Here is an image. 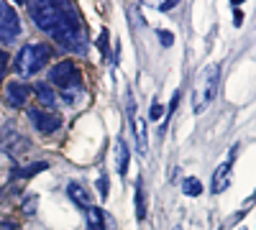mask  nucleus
Listing matches in <instances>:
<instances>
[{
	"instance_id": "1",
	"label": "nucleus",
	"mask_w": 256,
	"mask_h": 230,
	"mask_svg": "<svg viewBox=\"0 0 256 230\" xmlns=\"http://www.w3.org/2000/svg\"><path fill=\"white\" fill-rule=\"evenodd\" d=\"M52 38L62 49L84 54V28H82V20L77 15V8L72 3H64L62 0V18H59L56 28L52 31Z\"/></svg>"
},
{
	"instance_id": "2",
	"label": "nucleus",
	"mask_w": 256,
	"mask_h": 230,
	"mask_svg": "<svg viewBox=\"0 0 256 230\" xmlns=\"http://www.w3.org/2000/svg\"><path fill=\"white\" fill-rule=\"evenodd\" d=\"M220 87V64H208L195 82V90H192V110L202 113L205 108H210V102L216 100Z\"/></svg>"
},
{
	"instance_id": "3",
	"label": "nucleus",
	"mask_w": 256,
	"mask_h": 230,
	"mask_svg": "<svg viewBox=\"0 0 256 230\" xmlns=\"http://www.w3.org/2000/svg\"><path fill=\"white\" fill-rule=\"evenodd\" d=\"M49 59H52V49L46 44H26L16 54V72L20 79L34 77L46 67Z\"/></svg>"
},
{
	"instance_id": "4",
	"label": "nucleus",
	"mask_w": 256,
	"mask_h": 230,
	"mask_svg": "<svg viewBox=\"0 0 256 230\" xmlns=\"http://www.w3.org/2000/svg\"><path fill=\"white\" fill-rule=\"evenodd\" d=\"M46 85H54L62 92H80L82 90V72L74 61H59V64L52 67Z\"/></svg>"
},
{
	"instance_id": "5",
	"label": "nucleus",
	"mask_w": 256,
	"mask_h": 230,
	"mask_svg": "<svg viewBox=\"0 0 256 230\" xmlns=\"http://www.w3.org/2000/svg\"><path fill=\"white\" fill-rule=\"evenodd\" d=\"M28 13L34 18L36 28H41L44 33L52 36V31L56 28L59 18H62V3H54V0H34V3H28Z\"/></svg>"
},
{
	"instance_id": "6",
	"label": "nucleus",
	"mask_w": 256,
	"mask_h": 230,
	"mask_svg": "<svg viewBox=\"0 0 256 230\" xmlns=\"http://www.w3.org/2000/svg\"><path fill=\"white\" fill-rule=\"evenodd\" d=\"M0 146H3V151L10 156V159H18L20 154H26L28 151V138L20 133L13 123H8L6 128H3V133H0Z\"/></svg>"
},
{
	"instance_id": "7",
	"label": "nucleus",
	"mask_w": 256,
	"mask_h": 230,
	"mask_svg": "<svg viewBox=\"0 0 256 230\" xmlns=\"http://www.w3.org/2000/svg\"><path fill=\"white\" fill-rule=\"evenodd\" d=\"M20 36V20L16 15V10L0 0V41L3 44H13Z\"/></svg>"
},
{
	"instance_id": "8",
	"label": "nucleus",
	"mask_w": 256,
	"mask_h": 230,
	"mask_svg": "<svg viewBox=\"0 0 256 230\" xmlns=\"http://www.w3.org/2000/svg\"><path fill=\"white\" fill-rule=\"evenodd\" d=\"M28 118L34 123V128L41 133V136H52L62 128V115L52 113V110H44V108H31L28 110Z\"/></svg>"
},
{
	"instance_id": "9",
	"label": "nucleus",
	"mask_w": 256,
	"mask_h": 230,
	"mask_svg": "<svg viewBox=\"0 0 256 230\" xmlns=\"http://www.w3.org/2000/svg\"><path fill=\"white\" fill-rule=\"evenodd\" d=\"M236 154H238V146H233L230 149V154H228V159L216 169V174H212V195H220L226 187L230 184V172H233V161H236Z\"/></svg>"
},
{
	"instance_id": "10",
	"label": "nucleus",
	"mask_w": 256,
	"mask_h": 230,
	"mask_svg": "<svg viewBox=\"0 0 256 230\" xmlns=\"http://www.w3.org/2000/svg\"><path fill=\"white\" fill-rule=\"evenodd\" d=\"M6 95H8V102L13 108H20V105H26V100L31 95V87L26 85V82H8Z\"/></svg>"
},
{
	"instance_id": "11",
	"label": "nucleus",
	"mask_w": 256,
	"mask_h": 230,
	"mask_svg": "<svg viewBox=\"0 0 256 230\" xmlns=\"http://www.w3.org/2000/svg\"><path fill=\"white\" fill-rule=\"evenodd\" d=\"M67 195H70V200H72L74 205L84 207V210H88V207H92V192H90L84 184H80V182H70Z\"/></svg>"
},
{
	"instance_id": "12",
	"label": "nucleus",
	"mask_w": 256,
	"mask_h": 230,
	"mask_svg": "<svg viewBox=\"0 0 256 230\" xmlns=\"http://www.w3.org/2000/svg\"><path fill=\"white\" fill-rule=\"evenodd\" d=\"M128 161H131V151H128L126 138L120 136V138H118V143H116V169H118V174H120V177H126V174H128Z\"/></svg>"
},
{
	"instance_id": "13",
	"label": "nucleus",
	"mask_w": 256,
	"mask_h": 230,
	"mask_svg": "<svg viewBox=\"0 0 256 230\" xmlns=\"http://www.w3.org/2000/svg\"><path fill=\"white\" fill-rule=\"evenodd\" d=\"M44 169H49V164H46V161H34L31 166H13L10 182H16V179H31L34 174L44 172Z\"/></svg>"
},
{
	"instance_id": "14",
	"label": "nucleus",
	"mask_w": 256,
	"mask_h": 230,
	"mask_svg": "<svg viewBox=\"0 0 256 230\" xmlns=\"http://www.w3.org/2000/svg\"><path fill=\"white\" fill-rule=\"evenodd\" d=\"M36 95H38V100H41L44 108H54L56 105V95H54L52 85H46V82H38L36 85Z\"/></svg>"
},
{
	"instance_id": "15",
	"label": "nucleus",
	"mask_w": 256,
	"mask_h": 230,
	"mask_svg": "<svg viewBox=\"0 0 256 230\" xmlns=\"http://www.w3.org/2000/svg\"><path fill=\"white\" fill-rule=\"evenodd\" d=\"M88 230H108L105 228V215L100 207H88Z\"/></svg>"
},
{
	"instance_id": "16",
	"label": "nucleus",
	"mask_w": 256,
	"mask_h": 230,
	"mask_svg": "<svg viewBox=\"0 0 256 230\" xmlns=\"http://www.w3.org/2000/svg\"><path fill=\"white\" fill-rule=\"evenodd\" d=\"M131 125H134V133H136V146H138V154L144 156V154H146V123H144L141 118H136Z\"/></svg>"
},
{
	"instance_id": "17",
	"label": "nucleus",
	"mask_w": 256,
	"mask_h": 230,
	"mask_svg": "<svg viewBox=\"0 0 256 230\" xmlns=\"http://www.w3.org/2000/svg\"><path fill=\"white\" fill-rule=\"evenodd\" d=\"M182 192H184V195H190V197L202 195V184H200V179H195V177L182 179Z\"/></svg>"
},
{
	"instance_id": "18",
	"label": "nucleus",
	"mask_w": 256,
	"mask_h": 230,
	"mask_svg": "<svg viewBox=\"0 0 256 230\" xmlns=\"http://www.w3.org/2000/svg\"><path fill=\"white\" fill-rule=\"evenodd\" d=\"M144 182H136V218L144 220L146 218V197H144Z\"/></svg>"
},
{
	"instance_id": "19",
	"label": "nucleus",
	"mask_w": 256,
	"mask_h": 230,
	"mask_svg": "<svg viewBox=\"0 0 256 230\" xmlns=\"http://www.w3.org/2000/svg\"><path fill=\"white\" fill-rule=\"evenodd\" d=\"M98 49L102 56H108V49H110V41H108V28H102L100 36H98Z\"/></svg>"
},
{
	"instance_id": "20",
	"label": "nucleus",
	"mask_w": 256,
	"mask_h": 230,
	"mask_svg": "<svg viewBox=\"0 0 256 230\" xmlns=\"http://www.w3.org/2000/svg\"><path fill=\"white\" fill-rule=\"evenodd\" d=\"M156 36H159V41H162V46H172V44H174V33H172V31L159 28V31H156Z\"/></svg>"
},
{
	"instance_id": "21",
	"label": "nucleus",
	"mask_w": 256,
	"mask_h": 230,
	"mask_svg": "<svg viewBox=\"0 0 256 230\" xmlns=\"http://www.w3.org/2000/svg\"><path fill=\"white\" fill-rule=\"evenodd\" d=\"M98 192H100V197H102V200L108 197V177H105V174L98 179Z\"/></svg>"
},
{
	"instance_id": "22",
	"label": "nucleus",
	"mask_w": 256,
	"mask_h": 230,
	"mask_svg": "<svg viewBox=\"0 0 256 230\" xmlns=\"http://www.w3.org/2000/svg\"><path fill=\"white\" fill-rule=\"evenodd\" d=\"M6 69H8V54H6L3 49H0V77L6 74Z\"/></svg>"
},
{
	"instance_id": "23",
	"label": "nucleus",
	"mask_w": 256,
	"mask_h": 230,
	"mask_svg": "<svg viewBox=\"0 0 256 230\" xmlns=\"http://www.w3.org/2000/svg\"><path fill=\"white\" fill-rule=\"evenodd\" d=\"M162 105H159V102H156V105H152V110H148V118H152V120H156V118H162Z\"/></svg>"
},
{
	"instance_id": "24",
	"label": "nucleus",
	"mask_w": 256,
	"mask_h": 230,
	"mask_svg": "<svg viewBox=\"0 0 256 230\" xmlns=\"http://www.w3.org/2000/svg\"><path fill=\"white\" fill-rule=\"evenodd\" d=\"M174 5H177V0H172V3H162V5H159V10H172Z\"/></svg>"
},
{
	"instance_id": "25",
	"label": "nucleus",
	"mask_w": 256,
	"mask_h": 230,
	"mask_svg": "<svg viewBox=\"0 0 256 230\" xmlns=\"http://www.w3.org/2000/svg\"><path fill=\"white\" fill-rule=\"evenodd\" d=\"M0 230H18L13 223H0Z\"/></svg>"
},
{
	"instance_id": "26",
	"label": "nucleus",
	"mask_w": 256,
	"mask_h": 230,
	"mask_svg": "<svg viewBox=\"0 0 256 230\" xmlns=\"http://www.w3.org/2000/svg\"><path fill=\"white\" fill-rule=\"evenodd\" d=\"M244 23V15H241V10H236V26H241Z\"/></svg>"
},
{
	"instance_id": "27",
	"label": "nucleus",
	"mask_w": 256,
	"mask_h": 230,
	"mask_svg": "<svg viewBox=\"0 0 256 230\" xmlns=\"http://www.w3.org/2000/svg\"><path fill=\"white\" fill-rule=\"evenodd\" d=\"M174 230H182V228H180V225H177V228H174Z\"/></svg>"
}]
</instances>
